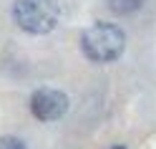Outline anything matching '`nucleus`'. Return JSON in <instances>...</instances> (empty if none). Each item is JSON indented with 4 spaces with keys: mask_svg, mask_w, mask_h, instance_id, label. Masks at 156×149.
<instances>
[{
    "mask_svg": "<svg viewBox=\"0 0 156 149\" xmlns=\"http://www.w3.org/2000/svg\"><path fill=\"white\" fill-rule=\"evenodd\" d=\"M81 51L91 63H113L126 53V33L116 23H93L81 33Z\"/></svg>",
    "mask_w": 156,
    "mask_h": 149,
    "instance_id": "1",
    "label": "nucleus"
},
{
    "mask_svg": "<svg viewBox=\"0 0 156 149\" xmlns=\"http://www.w3.org/2000/svg\"><path fill=\"white\" fill-rule=\"evenodd\" d=\"M13 20L28 35H48L61 20L58 0H15Z\"/></svg>",
    "mask_w": 156,
    "mask_h": 149,
    "instance_id": "2",
    "label": "nucleus"
},
{
    "mask_svg": "<svg viewBox=\"0 0 156 149\" xmlns=\"http://www.w3.org/2000/svg\"><path fill=\"white\" fill-rule=\"evenodd\" d=\"M68 109H71V99L61 88L45 86L30 96V114L38 121H58L68 114Z\"/></svg>",
    "mask_w": 156,
    "mask_h": 149,
    "instance_id": "3",
    "label": "nucleus"
},
{
    "mask_svg": "<svg viewBox=\"0 0 156 149\" xmlns=\"http://www.w3.org/2000/svg\"><path fill=\"white\" fill-rule=\"evenodd\" d=\"M103 3L113 15H133L144 8L146 0H103Z\"/></svg>",
    "mask_w": 156,
    "mask_h": 149,
    "instance_id": "4",
    "label": "nucleus"
},
{
    "mask_svg": "<svg viewBox=\"0 0 156 149\" xmlns=\"http://www.w3.org/2000/svg\"><path fill=\"white\" fill-rule=\"evenodd\" d=\"M0 149H28V144L20 136H3L0 139Z\"/></svg>",
    "mask_w": 156,
    "mask_h": 149,
    "instance_id": "5",
    "label": "nucleus"
},
{
    "mask_svg": "<svg viewBox=\"0 0 156 149\" xmlns=\"http://www.w3.org/2000/svg\"><path fill=\"white\" fill-rule=\"evenodd\" d=\"M111 149H126V147H121V144H116V147H111Z\"/></svg>",
    "mask_w": 156,
    "mask_h": 149,
    "instance_id": "6",
    "label": "nucleus"
}]
</instances>
